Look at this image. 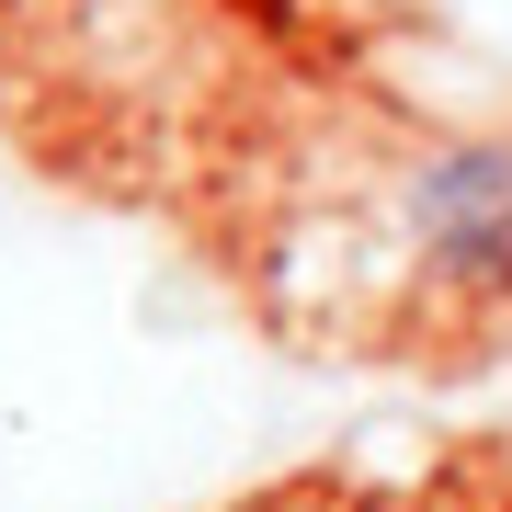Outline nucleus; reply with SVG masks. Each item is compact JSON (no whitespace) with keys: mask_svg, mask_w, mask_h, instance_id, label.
Returning <instances> with one entry per match:
<instances>
[{"mask_svg":"<svg viewBox=\"0 0 512 512\" xmlns=\"http://www.w3.org/2000/svg\"><path fill=\"white\" fill-rule=\"evenodd\" d=\"M433 239L478 274H512V148H456L433 171Z\"/></svg>","mask_w":512,"mask_h":512,"instance_id":"nucleus-1","label":"nucleus"}]
</instances>
